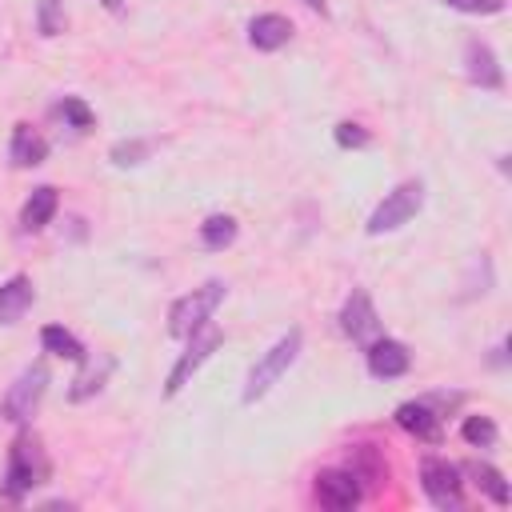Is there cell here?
Listing matches in <instances>:
<instances>
[{
	"mask_svg": "<svg viewBox=\"0 0 512 512\" xmlns=\"http://www.w3.org/2000/svg\"><path fill=\"white\" fill-rule=\"evenodd\" d=\"M48 480V456L40 448V436L20 432L8 448V468H4V500H24L36 484Z\"/></svg>",
	"mask_w": 512,
	"mask_h": 512,
	"instance_id": "cell-1",
	"label": "cell"
},
{
	"mask_svg": "<svg viewBox=\"0 0 512 512\" xmlns=\"http://www.w3.org/2000/svg\"><path fill=\"white\" fill-rule=\"evenodd\" d=\"M300 348H304V332L300 328H288L256 364H252V372H248V380H244V392H240V400L244 404H256V400H264L268 392H272V384L296 364V356H300Z\"/></svg>",
	"mask_w": 512,
	"mask_h": 512,
	"instance_id": "cell-2",
	"label": "cell"
},
{
	"mask_svg": "<svg viewBox=\"0 0 512 512\" xmlns=\"http://www.w3.org/2000/svg\"><path fill=\"white\" fill-rule=\"evenodd\" d=\"M224 292H228V284H224V280H204L200 288H192V292L176 296V300H172V308H168V336L188 340L196 328H204V324L212 320V312L220 308Z\"/></svg>",
	"mask_w": 512,
	"mask_h": 512,
	"instance_id": "cell-3",
	"label": "cell"
},
{
	"mask_svg": "<svg viewBox=\"0 0 512 512\" xmlns=\"http://www.w3.org/2000/svg\"><path fill=\"white\" fill-rule=\"evenodd\" d=\"M424 180H400L392 192H384V200L372 208V216H368V224H364V232L368 236H384V232H396V228H404L420 208H424Z\"/></svg>",
	"mask_w": 512,
	"mask_h": 512,
	"instance_id": "cell-4",
	"label": "cell"
},
{
	"mask_svg": "<svg viewBox=\"0 0 512 512\" xmlns=\"http://www.w3.org/2000/svg\"><path fill=\"white\" fill-rule=\"evenodd\" d=\"M44 392H48V364H44V360H36V364H28V368L12 380V388L4 392L0 416H4V420H12V424H28V420L36 416V408H40Z\"/></svg>",
	"mask_w": 512,
	"mask_h": 512,
	"instance_id": "cell-5",
	"label": "cell"
},
{
	"mask_svg": "<svg viewBox=\"0 0 512 512\" xmlns=\"http://www.w3.org/2000/svg\"><path fill=\"white\" fill-rule=\"evenodd\" d=\"M220 344H224V332H220L212 320H208L204 328H196V332L188 336V348L176 356V364H172V372H168V380H164V396H168V400H172V396H180V392H184V384L200 372V364H204Z\"/></svg>",
	"mask_w": 512,
	"mask_h": 512,
	"instance_id": "cell-6",
	"label": "cell"
},
{
	"mask_svg": "<svg viewBox=\"0 0 512 512\" xmlns=\"http://www.w3.org/2000/svg\"><path fill=\"white\" fill-rule=\"evenodd\" d=\"M420 488L424 496L440 508V512H456L464 504V480H460V464L444 460V456H424L420 460Z\"/></svg>",
	"mask_w": 512,
	"mask_h": 512,
	"instance_id": "cell-7",
	"label": "cell"
},
{
	"mask_svg": "<svg viewBox=\"0 0 512 512\" xmlns=\"http://www.w3.org/2000/svg\"><path fill=\"white\" fill-rule=\"evenodd\" d=\"M312 492H316L320 508H328V512H348V508H356L364 500L360 476L352 468H324V472H316Z\"/></svg>",
	"mask_w": 512,
	"mask_h": 512,
	"instance_id": "cell-8",
	"label": "cell"
},
{
	"mask_svg": "<svg viewBox=\"0 0 512 512\" xmlns=\"http://www.w3.org/2000/svg\"><path fill=\"white\" fill-rule=\"evenodd\" d=\"M340 332L352 340V344H372L380 336V312L372 304V296L364 288H352L348 300L340 304Z\"/></svg>",
	"mask_w": 512,
	"mask_h": 512,
	"instance_id": "cell-9",
	"label": "cell"
},
{
	"mask_svg": "<svg viewBox=\"0 0 512 512\" xmlns=\"http://www.w3.org/2000/svg\"><path fill=\"white\" fill-rule=\"evenodd\" d=\"M464 76L476 88H484V92H504V68H500V60H496V52H492L488 40H476L472 36L464 44Z\"/></svg>",
	"mask_w": 512,
	"mask_h": 512,
	"instance_id": "cell-10",
	"label": "cell"
},
{
	"mask_svg": "<svg viewBox=\"0 0 512 512\" xmlns=\"http://www.w3.org/2000/svg\"><path fill=\"white\" fill-rule=\"evenodd\" d=\"M396 424L408 432V436H416V440H424V444H440L444 440V416L420 396V400H404L400 408H396Z\"/></svg>",
	"mask_w": 512,
	"mask_h": 512,
	"instance_id": "cell-11",
	"label": "cell"
},
{
	"mask_svg": "<svg viewBox=\"0 0 512 512\" xmlns=\"http://www.w3.org/2000/svg\"><path fill=\"white\" fill-rule=\"evenodd\" d=\"M364 360H368V372L376 380H396V376L408 372L412 352L400 340H392V336H376L372 344H364Z\"/></svg>",
	"mask_w": 512,
	"mask_h": 512,
	"instance_id": "cell-12",
	"label": "cell"
},
{
	"mask_svg": "<svg viewBox=\"0 0 512 512\" xmlns=\"http://www.w3.org/2000/svg\"><path fill=\"white\" fill-rule=\"evenodd\" d=\"M292 20L288 16H280V12H260V16H252L248 20V44L256 48V52H276V48H284L288 40H292Z\"/></svg>",
	"mask_w": 512,
	"mask_h": 512,
	"instance_id": "cell-13",
	"label": "cell"
},
{
	"mask_svg": "<svg viewBox=\"0 0 512 512\" xmlns=\"http://www.w3.org/2000/svg\"><path fill=\"white\" fill-rule=\"evenodd\" d=\"M112 368H116V360L112 356H84L80 360V372H76V380H72V388H68V400L72 404H80V400H88V396H96L100 388H104V380L112 376Z\"/></svg>",
	"mask_w": 512,
	"mask_h": 512,
	"instance_id": "cell-14",
	"label": "cell"
},
{
	"mask_svg": "<svg viewBox=\"0 0 512 512\" xmlns=\"http://www.w3.org/2000/svg\"><path fill=\"white\" fill-rule=\"evenodd\" d=\"M56 208H60L56 188H52V184H36L32 196H28L24 208H20V228H24V232H40V228H48L52 216H56Z\"/></svg>",
	"mask_w": 512,
	"mask_h": 512,
	"instance_id": "cell-15",
	"label": "cell"
},
{
	"mask_svg": "<svg viewBox=\"0 0 512 512\" xmlns=\"http://www.w3.org/2000/svg\"><path fill=\"white\" fill-rule=\"evenodd\" d=\"M8 156L16 168H36L48 160V140L32 128V124H16L12 128V144H8Z\"/></svg>",
	"mask_w": 512,
	"mask_h": 512,
	"instance_id": "cell-16",
	"label": "cell"
},
{
	"mask_svg": "<svg viewBox=\"0 0 512 512\" xmlns=\"http://www.w3.org/2000/svg\"><path fill=\"white\" fill-rule=\"evenodd\" d=\"M36 300V288L28 276H8L0 284V324H16Z\"/></svg>",
	"mask_w": 512,
	"mask_h": 512,
	"instance_id": "cell-17",
	"label": "cell"
},
{
	"mask_svg": "<svg viewBox=\"0 0 512 512\" xmlns=\"http://www.w3.org/2000/svg\"><path fill=\"white\" fill-rule=\"evenodd\" d=\"M460 476H472V484H476L492 504H500V508L512 500V488H508L504 472H500V468H492V464H484V460H468V464L460 468Z\"/></svg>",
	"mask_w": 512,
	"mask_h": 512,
	"instance_id": "cell-18",
	"label": "cell"
},
{
	"mask_svg": "<svg viewBox=\"0 0 512 512\" xmlns=\"http://www.w3.org/2000/svg\"><path fill=\"white\" fill-rule=\"evenodd\" d=\"M236 236H240V224H236V216H228V212H212V216L200 224V244H204L208 252H224L228 244H236Z\"/></svg>",
	"mask_w": 512,
	"mask_h": 512,
	"instance_id": "cell-19",
	"label": "cell"
},
{
	"mask_svg": "<svg viewBox=\"0 0 512 512\" xmlns=\"http://www.w3.org/2000/svg\"><path fill=\"white\" fill-rule=\"evenodd\" d=\"M40 344H44V352H52V356H60V360H72V364H80V360L88 356V348H84L68 328H60V324L40 328Z\"/></svg>",
	"mask_w": 512,
	"mask_h": 512,
	"instance_id": "cell-20",
	"label": "cell"
},
{
	"mask_svg": "<svg viewBox=\"0 0 512 512\" xmlns=\"http://www.w3.org/2000/svg\"><path fill=\"white\" fill-rule=\"evenodd\" d=\"M460 436H464L472 448H492V444L500 440V428H496V420H492V416H464Z\"/></svg>",
	"mask_w": 512,
	"mask_h": 512,
	"instance_id": "cell-21",
	"label": "cell"
},
{
	"mask_svg": "<svg viewBox=\"0 0 512 512\" xmlns=\"http://www.w3.org/2000/svg\"><path fill=\"white\" fill-rule=\"evenodd\" d=\"M36 32L44 40H52V36L64 32V8H60V0H40L36 4Z\"/></svg>",
	"mask_w": 512,
	"mask_h": 512,
	"instance_id": "cell-22",
	"label": "cell"
},
{
	"mask_svg": "<svg viewBox=\"0 0 512 512\" xmlns=\"http://www.w3.org/2000/svg\"><path fill=\"white\" fill-rule=\"evenodd\" d=\"M108 156H112L116 168H136L148 156V140H120V144H112Z\"/></svg>",
	"mask_w": 512,
	"mask_h": 512,
	"instance_id": "cell-23",
	"label": "cell"
},
{
	"mask_svg": "<svg viewBox=\"0 0 512 512\" xmlns=\"http://www.w3.org/2000/svg\"><path fill=\"white\" fill-rule=\"evenodd\" d=\"M352 472H356L360 480H368V484H380V480H384V464L376 460L372 448H356V452H352Z\"/></svg>",
	"mask_w": 512,
	"mask_h": 512,
	"instance_id": "cell-24",
	"label": "cell"
},
{
	"mask_svg": "<svg viewBox=\"0 0 512 512\" xmlns=\"http://www.w3.org/2000/svg\"><path fill=\"white\" fill-rule=\"evenodd\" d=\"M60 116H64L72 128H80V132H84V128H92V120H96V116H92V108H88L80 96H64V100H60Z\"/></svg>",
	"mask_w": 512,
	"mask_h": 512,
	"instance_id": "cell-25",
	"label": "cell"
},
{
	"mask_svg": "<svg viewBox=\"0 0 512 512\" xmlns=\"http://www.w3.org/2000/svg\"><path fill=\"white\" fill-rule=\"evenodd\" d=\"M332 136H336V144L340 148H364L372 136H368V128L364 124H356V120H340L336 128H332Z\"/></svg>",
	"mask_w": 512,
	"mask_h": 512,
	"instance_id": "cell-26",
	"label": "cell"
},
{
	"mask_svg": "<svg viewBox=\"0 0 512 512\" xmlns=\"http://www.w3.org/2000/svg\"><path fill=\"white\" fill-rule=\"evenodd\" d=\"M444 4L456 12H468V16H500L504 12V0H444Z\"/></svg>",
	"mask_w": 512,
	"mask_h": 512,
	"instance_id": "cell-27",
	"label": "cell"
},
{
	"mask_svg": "<svg viewBox=\"0 0 512 512\" xmlns=\"http://www.w3.org/2000/svg\"><path fill=\"white\" fill-rule=\"evenodd\" d=\"M308 12H320V16H328V0H300Z\"/></svg>",
	"mask_w": 512,
	"mask_h": 512,
	"instance_id": "cell-28",
	"label": "cell"
},
{
	"mask_svg": "<svg viewBox=\"0 0 512 512\" xmlns=\"http://www.w3.org/2000/svg\"><path fill=\"white\" fill-rule=\"evenodd\" d=\"M104 8H108V12H120V8H124V0H104Z\"/></svg>",
	"mask_w": 512,
	"mask_h": 512,
	"instance_id": "cell-29",
	"label": "cell"
}]
</instances>
